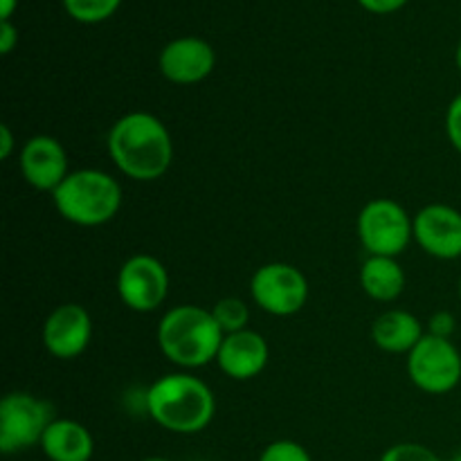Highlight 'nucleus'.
<instances>
[{
    "label": "nucleus",
    "instance_id": "nucleus-17",
    "mask_svg": "<svg viewBox=\"0 0 461 461\" xmlns=\"http://www.w3.org/2000/svg\"><path fill=\"white\" fill-rule=\"evenodd\" d=\"M360 286L376 302L399 300L405 288L403 266L396 257H367L360 268Z\"/></svg>",
    "mask_w": 461,
    "mask_h": 461
},
{
    "label": "nucleus",
    "instance_id": "nucleus-15",
    "mask_svg": "<svg viewBox=\"0 0 461 461\" xmlns=\"http://www.w3.org/2000/svg\"><path fill=\"white\" fill-rule=\"evenodd\" d=\"M41 450L50 461H90L95 439L84 423L75 419H54L41 439Z\"/></svg>",
    "mask_w": 461,
    "mask_h": 461
},
{
    "label": "nucleus",
    "instance_id": "nucleus-16",
    "mask_svg": "<svg viewBox=\"0 0 461 461\" xmlns=\"http://www.w3.org/2000/svg\"><path fill=\"white\" fill-rule=\"evenodd\" d=\"M426 336L423 324L417 315L403 309H392L378 315L372 324V340L378 349L387 354L408 356Z\"/></svg>",
    "mask_w": 461,
    "mask_h": 461
},
{
    "label": "nucleus",
    "instance_id": "nucleus-21",
    "mask_svg": "<svg viewBox=\"0 0 461 461\" xmlns=\"http://www.w3.org/2000/svg\"><path fill=\"white\" fill-rule=\"evenodd\" d=\"M378 461H441V457L428 446L403 441V444L390 446Z\"/></svg>",
    "mask_w": 461,
    "mask_h": 461
},
{
    "label": "nucleus",
    "instance_id": "nucleus-2",
    "mask_svg": "<svg viewBox=\"0 0 461 461\" xmlns=\"http://www.w3.org/2000/svg\"><path fill=\"white\" fill-rule=\"evenodd\" d=\"M147 412L162 430L174 435H196L214 419L216 399L201 378L176 372L158 378L149 387Z\"/></svg>",
    "mask_w": 461,
    "mask_h": 461
},
{
    "label": "nucleus",
    "instance_id": "nucleus-4",
    "mask_svg": "<svg viewBox=\"0 0 461 461\" xmlns=\"http://www.w3.org/2000/svg\"><path fill=\"white\" fill-rule=\"evenodd\" d=\"M52 203L61 219L79 228H97L117 216L122 187L102 169H77L52 192Z\"/></svg>",
    "mask_w": 461,
    "mask_h": 461
},
{
    "label": "nucleus",
    "instance_id": "nucleus-30",
    "mask_svg": "<svg viewBox=\"0 0 461 461\" xmlns=\"http://www.w3.org/2000/svg\"><path fill=\"white\" fill-rule=\"evenodd\" d=\"M459 300H461V279H459Z\"/></svg>",
    "mask_w": 461,
    "mask_h": 461
},
{
    "label": "nucleus",
    "instance_id": "nucleus-31",
    "mask_svg": "<svg viewBox=\"0 0 461 461\" xmlns=\"http://www.w3.org/2000/svg\"><path fill=\"white\" fill-rule=\"evenodd\" d=\"M453 461H461V455H457V457H455Z\"/></svg>",
    "mask_w": 461,
    "mask_h": 461
},
{
    "label": "nucleus",
    "instance_id": "nucleus-20",
    "mask_svg": "<svg viewBox=\"0 0 461 461\" xmlns=\"http://www.w3.org/2000/svg\"><path fill=\"white\" fill-rule=\"evenodd\" d=\"M259 461H313L309 450L293 439H277L261 450Z\"/></svg>",
    "mask_w": 461,
    "mask_h": 461
},
{
    "label": "nucleus",
    "instance_id": "nucleus-24",
    "mask_svg": "<svg viewBox=\"0 0 461 461\" xmlns=\"http://www.w3.org/2000/svg\"><path fill=\"white\" fill-rule=\"evenodd\" d=\"M360 7H365L372 14H392L399 12L408 0H358Z\"/></svg>",
    "mask_w": 461,
    "mask_h": 461
},
{
    "label": "nucleus",
    "instance_id": "nucleus-7",
    "mask_svg": "<svg viewBox=\"0 0 461 461\" xmlns=\"http://www.w3.org/2000/svg\"><path fill=\"white\" fill-rule=\"evenodd\" d=\"M408 376L426 394H448L461 381V354L453 340L435 338L430 333L421 338L408 354Z\"/></svg>",
    "mask_w": 461,
    "mask_h": 461
},
{
    "label": "nucleus",
    "instance_id": "nucleus-18",
    "mask_svg": "<svg viewBox=\"0 0 461 461\" xmlns=\"http://www.w3.org/2000/svg\"><path fill=\"white\" fill-rule=\"evenodd\" d=\"M210 311L225 336H228V333H237V331H243V329H248L250 309H248L246 302L239 300V297H223V300L216 302Z\"/></svg>",
    "mask_w": 461,
    "mask_h": 461
},
{
    "label": "nucleus",
    "instance_id": "nucleus-10",
    "mask_svg": "<svg viewBox=\"0 0 461 461\" xmlns=\"http://www.w3.org/2000/svg\"><path fill=\"white\" fill-rule=\"evenodd\" d=\"M414 241L426 255L441 261L461 257V212L432 203L414 214Z\"/></svg>",
    "mask_w": 461,
    "mask_h": 461
},
{
    "label": "nucleus",
    "instance_id": "nucleus-14",
    "mask_svg": "<svg viewBox=\"0 0 461 461\" xmlns=\"http://www.w3.org/2000/svg\"><path fill=\"white\" fill-rule=\"evenodd\" d=\"M270 360V347L261 333L252 329L228 333L216 354V365L232 381H250L259 376Z\"/></svg>",
    "mask_w": 461,
    "mask_h": 461
},
{
    "label": "nucleus",
    "instance_id": "nucleus-22",
    "mask_svg": "<svg viewBox=\"0 0 461 461\" xmlns=\"http://www.w3.org/2000/svg\"><path fill=\"white\" fill-rule=\"evenodd\" d=\"M446 135L455 151L461 153V93L450 102L448 111H446Z\"/></svg>",
    "mask_w": 461,
    "mask_h": 461
},
{
    "label": "nucleus",
    "instance_id": "nucleus-8",
    "mask_svg": "<svg viewBox=\"0 0 461 461\" xmlns=\"http://www.w3.org/2000/svg\"><path fill=\"white\" fill-rule=\"evenodd\" d=\"M252 302L275 318L300 313L309 302V282L300 268L273 261L255 270L250 279Z\"/></svg>",
    "mask_w": 461,
    "mask_h": 461
},
{
    "label": "nucleus",
    "instance_id": "nucleus-9",
    "mask_svg": "<svg viewBox=\"0 0 461 461\" xmlns=\"http://www.w3.org/2000/svg\"><path fill=\"white\" fill-rule=\"evenodd\" d=\"M117 295L135 313H153L169 295V273L153 255H133L117 273Z\"/></svg>",
    "mask_w": 461,
    "mask_h": 461
},
{
    "label": "nucleus",
    "instance_id": "nucleus-23",
    "mask_svg": "<svg viewBox=\"0 0 461 461\" xmlns=\"http://www.w3.org/2000/svg\"><path fill=\"white\" fill-rule=\"evenodd\" d=\"M455 329H457L455 315L450 313V311H437V313H432L430 320H428L426 333H430V336H435V338H446V340H450L455 333Z\"/></svg>",
    "mask_w": 461,
    "mask_h": 461
},
{
    "label": "nucleus",
    "instance_id": "nucleus-12",
    "mask_svg": "<svg viewBox=\"0 0 461 461\" xmlns=\"http://www.w3.org/2000/svg\"><path fill=\"white\" fill-rule=\"evenodd\" d=\"M21 174L30 187L52 194L68 178V153L52 135H34L27 140L18 156Z\"/></svg>",
    "mask_w": 461,
    "mask_h": 461
},
{
    "label": "nucleus",
    "instance_id": "nucleus-1",
    "mask_svg": "<svg viewBox=\"0 0 461 461\" xmlns=\"http://www.w3.org/2000/svg\"><path fill=\"white\" fill-rule=\"evenodd\" d=\"M106 147L113 165L138 183L162 178L174 160L169 129L153 113L133 111L122 115L108 131Z\"/></svg>",
    "mask_w": 461,
    "mask_h": 461
},
{
    "label": "nucleus",
    "instance_id": "nucleus-19",
    "mask_svg": "<svg viewBox=\"0 0 461 461\" xmlns=\"http://www.w3.org/2000/svg\"><path fill=\"white\" fill-rule=\"evenodd\" d=\"M122 0H63V7L79 23H102L117 12Z\"/></svg>",
    "mask_w": 461,
    "mask_h": 461
},
{
    "label": "nucleus",
    "instance_id": "nucleus-28",
    "mask_svg": "<svg viewBox=\"0 0 461 461\" xmlns=\"http://www.w3.org/2000/svg\"><path fill=\"white\" fill-rule=\"evenodd\" d=\"M455 61H457V70L461 72V41L457 45V52H455Z\"/></svg>",
    "mask_w": 461,
    "mask_h": 461
},
{
    "label": "nucleus",
    "instance_id": "nucleus-5",
    "mask_svg": "<svg viewBox=\"0 0 461 461\" xmlns=\"http://www.w3.org/2000/svg\"><path fill=\"white\" fill-rule=\"evenodd\" d=\"M54 408L30 392H9L0 401V453L14 455L41 446L54 421Z\"/></svg>",
    "mask_w": 461,
    "mask_h": 461
},
{
    "label": "nucleus",
    "instance_id": "nucleus-3",
    "mask_svg": "<svg viewBox=\"0 0 461 461\" xmlns=\"http://www.w3.org/2000/svg\"><path fill=\"white\" fill-rule=\"evenodd\" d=\"M225 333L210 309L180 304L167 311L158 324V347L169 363L198 369L216 360Z\"/></svg>",
    "mask_w": 461,
    "mask_h": 461
},
{
    "label": "nucleus",
    "instance_id": "nucleus-26",
    "mask_svg": "<svg viewBox=\"0 0 461 461\" xmlns=\"http://www.w3.org/2000/svg\"><path fill=\"white\" fill-rule=\"evenodd\" d=\"M12 151H14V133L12 129H9V124H3L0 126V158L7 160V158L12 156Z\"/></svg>",
    "mask_w": 461,
    "mask_h": 461
},
{
    "label": "nucleus",
    "instance_id": "nucleus-29",
    "mask_svg": "<svg viewBox=\"0 0 461 461\" xmlns=\"http://www.w3.org/2000/svg\"><path fill=\"white\" fill-rule=\"evenodd\" d=\"M142 461H171V459H165V457H147V459H142Z\"/></svg>",
    "mask_w": 461,
    "mask_h": 461
},
{
    "label": "nucleus",
    "instance_id": "nucleus-25",
    "mask_svg": "<svg viewBox=\"0 0 461 461\" xmlns=\"http://www.w3.org/2000/svg\"><path fill=\"white\" fill-rule=\"evenodd\" d=\"M18 43V30L12 21L0 23V54H9Z\"/></svg>",
    "mask_w": 461,
    "mask_h": 461
},
{
    "label": "nucleus",
    "instance_id": "nucleus-27",
    "mask_svg": "<svg viewBox=\"0 0 461 461\" xmlns=\"http://www.w3.org/2000/svg\"><path fill=\"white\" fill-rule=\"evenodd\" d=\"M18 0H0V21H9L14 14V9H16Z\"/></svg>",
    "mask_w": 461,
    "mask_h": 461
},
{
    "label": "nucleus",
    "instance_id": "nucleus-13",
    "mask_svg": "<svg viewBox=\"0 0 461 461\" xmlns=\"http://www.w3.org/2000/svg\"><path fill=\"white\" fill-rule=\"evenodd\" d=\"M162 77L171 84L192 86L207 79L216 66V52L198 36H180L162 48L158 59Z\"/></svg>",
    "mask_w": 461,
    "mask_h": 461
},
{
    "label": "nucleus",
    "instance_id": "nucleus-6",
    "mask_svg": "<svg viewBox=\"0 0 461 461\" xmlns=\"http://www.w3.org/2000/svg\"><path fill=\"white\" fill-rule=\"evenodd\" d=\"M356 230L369 257H399L414 239V219L392 198H374L360 210Z\"/></svg>",
    "mask_w": 461,
    "mask_h": 461
},
{
    "label": "nucleus",
    "instance_id": "nucleus-11",
    "mask_svg": "<svg viewBox=\"0 0 461 461\" xmlns=\"http://www.w3.org/2000/svg\"><path fill=\"white\" fill-rule=\"evenodd\" d=\"M93 338V318L81 304L57 306L43 324V345L59 360L79 358Z\"/></svg>",
    "mask_w": 461,
    "mask_h": 461
}]
</instances>
